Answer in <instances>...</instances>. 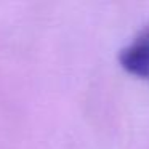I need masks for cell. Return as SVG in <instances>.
Wrapping results in <instances>:
<instances>
[{
	"instance_id": "obj_1",
	"label": "cell",
	"mask_w": 149,
	"mask_h": 149,
	"mask_svg": "<svg viewBox=\"0 0 149 149\" xmlns=\"http://www.w3.org/2000/svg\"><path fill=\"white\" fill-rule=\"evenodd\" d=\"M119 59L128 74L149 82V27L122 50Z\"/></svg>"
}]
</instances>
